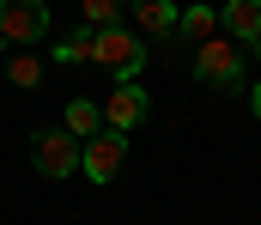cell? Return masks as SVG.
Here are the masks:
<instances>
[{"mask_svg": "<svg viewBox=\"0 0 261 225\" xmlns=\"http://www.w3.org/2000/svg\"><path fill=\"white\" fill-rule=\"evenodd\" d=\"M146 37L140 31H128V24H97L91 31V61L103 67L110 79H134L140 67H146Z\"/></svg>", "mask_w": 261, "mask_h": 225, "instance_id": "6da1fadb", "label": "cell"}, {"mask_svg": "<svg viewBox=\"0 0 261 225\" xmlns=\"http://www.w3.org/2000/svg\"><path fill=\"white\" fill-rule=\"evenodd\" d=\"M243 43L237 37H206V43H195V79L206 85V91H243Z\"/></svg>", "mask_w": 261, "mask_h": 225, "instance_id": "7a4b0ae2", "label": "cell"}, {"mask_svg": "<svg viewBox=\"0 0 261 225\" xmlns=\"http://www.w3.org/2000/svg\"><path fill=\"white\" fill-rule=\"evenodd\" d=\"M49 37V0H0V43L31 49Z\"/></svg>", "mask_w": 261, "mask_h": 225, "instance_id": "3957f363", "label": "cell"}, {"mask_svg": "<svg viewBox=\"0 0 261 225\" xmlns=\"http://www.w3.org/2000/svg\"><path fill=\"white\" fill-rule=\"evenodd\" d=\"M122 164H128V134L122 128H97L91 140H79V170L91 183H116Z\"/></svg>", "mask_w": 261, "mask_h": 225, "instance_id": "277c9868", "label": "cell"}, {"mask_svg": "<svg viewBox=\"0 0 261 225\" xmlns=\"http://www.w3.org/2000/svg\"><path fill=\"white\" fill-rule=\"evenodd\" d=\"M31 164H37V177H73L79 170V140L67 134V128H43V134H31Z\"/></svg>", "mask_w": 261, "mask_h": 225, "instance_id": "5b68a950", "label": "cell"}, {"mask_svg": "<svg viewBox=\"0 0 261 225\" xmlns=\"http://www.w3.org/2000/svg\"><path fill=\"white\" fill-rule=\"evenodd\" d=\"M146 110H152V97L140 91V79H116V91L103 97V128H140L146 122Z\"/></svg>", "mask_w": 261, "mask_h": 225, "instance_id": "8992f818", "label": "cell"}, {"mask_svg": "<svg viewBox=\"0 0 261 225\" xmlns=\"http://www.w3.org/2000/svg\"><path fill=\"white\" fill-rule=\"evenodd\" d=\"M128 12H134V31L146 43H176V18H182L176 0H128Z\"/></svg>", "mask_w": 261, "mask_h": 225, "instance_id": "52a82bcc", "label": "cell"}, {"mask_svg": "<svg viewBox=\"0 0 261 225\" xmlns=\"http://www.w3.org/2000/svg\"><path fill=\"white\" fill-rule=\"evenodd\" d=\"M219 31L249 49V43L261 37V0H225V6H219Z\"/></svg>", "mask_w": 261, "mask_h": 225, "instance_id": "ba28073f", "label": "cell"}, {"mask_svg": "<svg viewBox=\"0 0 261 225\" xmlns=\"http://www.w3.org/2000/svg\"><path fill=\"white\" fill-rule=\"evenodd\" d=\"M206 37H219V12L213 6H182V18H176V43H206Z\"/></svg>", "mask_w": 261, "mask_h": 225, "instance_id": "9c48e42d", "label": "cell"}, {"mask_svg": "<svg viewBox=\"0 0 261 225\" xmlns=\"http://www.w3.org/2000/svg\"><path fill=\"white\" fill-rule=\"evenodd\" d=\"M43 73H49V67H43V55H37V49H12V55H6V79H12L18 91H37Z\"/></svg>", "mask_w": 261, "mask_h": 225, "instance_id": "30bf717a", "label": "cell"}, {"mask_svg": "<svg viewBox=\"0 0 261 225\" xmlns=\"http://www.w3.org/2000/svg\"><path fill=\"white\" fill-rule=\"evenodd\" d=\"M73 140H91L97 128H103V104H91V97H73L67 104V122H61Z\"/></svg>", "mask_w": 261, "mask_h": 225, "instance_id": "8fae6325", "label": "cell"}, {"mask_svg": "<svg viewBox=\"0 0 261 225\" xmlns=\"http://www.w3.org/2000/svg\"><path fill=\"white\" fill-rule=\"evenodd\" d=\"M49 55H55L61 67H85V61H91V24H79V31H67V37L55 43V49H49Z\"/></svg>", "mask_w": 261, "mask_h": 225, "instance_id": "7c38bea8", "label": "cell"}, {"mask_svg": "<svg viewBox=\"0 0 261 225\" xmlns=\"http://www.w3.org/2000/svg\"><path fill=\"white\" fill-rule=\"evenodd\" d=\"M79 6H85V24L97 31V24H122V6L128 0H79Z\"/></svg>", "mask_w": 261, "mask_h": 225, "instance_id": "4fadbf2b", "label": "cell"}, {"mask_svg": "<svg viewBox=\"0 0 261 225\" xmlns=\"http://www.w3.org/2000/svg\"><path fill=\"white\" fill-rule=\"evenodd\" d=\"M249 116H255V122H261V85H255V91H249Z\"/></svg>", "mask_w": 261, "mask_h": 225, "instance_id": "5bb4252c", "label": "cell"}, {"mask_svg": "<svg viewBox=\"0 0 261 225\" xmlns=\"http://www.w3.org/2000/svg\"><path fill=\"white\" fill-rule=\"evenodd\" d=\"M249 49H255V55H261V37H255V43H249Z\"/></svg>", "mask_w": 261, "mask_h": 225, "instance_id": "9a60e30c", "label": "cell"}]
</instances>
